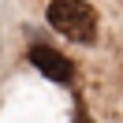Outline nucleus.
I'll list each match as a JSON object with an SVG mask.
<instances>
[{
    "mask_svg": "<svg viewBox=\"0 0 123 123\" xmlns=\"http://www.w3.org/2000/svg\"><path fill=\"white\" fill-rule=\"evenodd\" d=\"M71 123H93V116L86 112V108H75V116H71Z\"/></svg>",
    "mask_w": 123,
    "mask_h": 123,
    "instance_id": "7ed1b4c3",
    "label": "nucleus"
},
{
    "mask_svg": "<svg viewBox=\"0 0 123 123\" xmlns=\"http://www.w3.org/2000/svg\"><path fill=\"white\" fill-rule=\"evenodd\" d=\"M45 19L67 41H78V45H93L97 41V11L86 0H49Z\"/></svg>",
    "mask_w": 123,
    "mask_h": 123,
    "instance_id": "f257e3e1",
    "label": "nucleus"
},
{
    "mask_svg": "<svg viewBox=\"0 0 123 123\" xmlns=\"http://www.w3.org/2000/svg\"><path fill=\"white\" fill-rule=\"evenodd\" d=\"M30 63H34L45 78H52V82H60V86H67L71 78H75V63H71L63 52L49 49V45H34V49H30Z\"/></svg>",
    "mask_w": 123,
    "mask_h": 123,
    "instance_id": "f03ea898",
    "label": "nucleus"
}]
</instances>
